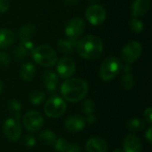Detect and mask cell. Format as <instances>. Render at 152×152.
I'll return each mask as SVG.
<instances>
[{"label": "cell", "mask_w": 152, "mask_h": 152, "mask_svg": "<svg viewBox=\"0 0 152 152\" xmlns=\"http://www.w3.org/2000/svg\"><path fill=\"white\" fill-rule=\"evenodd\" d=\"M60 90L64 100L75 103L80 102L86 96L88 93V85L81 78L69 77L61 84Z\"/></svg>", "instance_id": "6da1fadb"}, {"label": "cell", "mask_w": 152, "mask_h": 152, "mask_svg": "<svg viewBox=\"0 0 152 152\" xmlns=\"http://www.w3.org/2000/svg\"><path fill=\"white\" fill-rule=\"evenodd\" d=\"M76 48L79 56L86 60H93L102 54L103 43L99 37L88 35L77 41Z\"/></svg>", "instance_id": "7a4b0ae2"}, {"label": "cell", "mask_w": 152, "mask_h": 152, "mask_svg": "<svg viewBox=\"0 0 152 152\" xmlns=\"http://www.w3.org/2000/svg\"><path fill=\"white\" fill-rule=\"evenodd\" d=\"M31 55L37 63L44 67H52L57 62L56 53L52 47L45 45L34 47Z\"/></svg>", "instance_id": "3957f363"}, {"label": "cell", "mask_w": 152, "mask_h": 152, "mask_svg": "<svg viewBox=\"0 0 152 152\" xmlns=\"http://www.w3.org/2000/svg\"><path fill=\"white\" fill-rule=\"evenodd\" d=\"M122 63L119 59L115 56L106 58L100 67V77L103 81L113 80L120 72Z\"/></svg>", "instance_id": "277c9868"}, {"label": "cell", "mask_w": 152, "mask_h": 152, "mask_svg": "<svg viewBox=\"0 0 152 152\" xmlns=\"http://www.w3.org/2000/svg\"><path fill=\"white\" fill-rule=\"evenodd\" d=\"M67 110L65 100L60 96L54 95L48 99L44 106L45 114L51 118H58L61 117Z\"/></svg>", "instance_id": "5b68a950"}, {"label": "cell", "mask_w": 152, "mask_h": 152, "mask_svg": "<svg viewBox=\"0 0 152 152\" xmlns=\"http://www.w3.org/2000/svg\"><path fill=\"white\" fill-rule=\"evenodd\" d=\"M3 132L9 141L13 142L19 141L22 134V127L20 120L12 117L5 119L3 124Z\"/></svg>", "instance_id": "8992f818"}, {"label": "cell", "mask_w": 152, "mask_h": 152, "mask_svg": "<svg viewBox=\"0 0 152 152\" xmlns=\"http://www.w3.org/2000/svg\"><path fill=\"white\" fill-rule=\"evenodd\" d=\"M22 118V126L28 132H38L44 126V118L36 110L28 111Z\"/></svg>", "instance_id": "52a82bcc"}, {"label": "cell", "mask_w": 152, "mask_h": 152, "mask_svg": "<svg viewBox=\"0 0 152 152\" xmlns=\"http://www.w3.org/2000/svg\"><path fill=\"white\" fill-rule=\"evenodd\" d=\"M142 47L137 41H131L127 43L122 49L121 57L126 63H133L139 59L142 54Z\"/></svg>", "instance_id": "ba28073f"}, {"label": "cell", "mask_w": 152, "mask_h": 152, "mask_svg": "<svg viewBox=\"0 0 152 152\" xmlns=\"http://www.w3.org/2000/svg\"><path fill=\"white\" fill-rule=\"evenodd\" d=\"M106 11L105 9L99 4H92L86 11V18L88 22L92 25H101L106 20Z\"/></svg>", "instance_id": "9c48e42d"}, {"label": "cell", "mask_w": 152, "mask_h": 152, "mask_svg": "<svg viewBox=\"0 0 152 152\" xmlns=\"http://www.w3.org/2000/svg\"><path fill=\"white\" fill-rule=\"evenodd\" d=\"M86 28V22L80 17L70 19L65 27V34L71 38H77L81 36Z\"/></svg>", "instance_id": "30bf717a"}, {"label": "cell", "mask_w": 152, "mask_h": 152, "mask_svg": "<svg viewBox=\"0 0 152 152\" xmlns=\"http://www.w3.org/2000/svg\"><path fill=\"white\" fill-rule=\"evenodd\" d=\"M57 74L60 77L67 79L71 77L76 70L75 61L69 57H63L57 62Z\"/></svg>", "instance_id": "8fae6325"}, {"label": "cell", "mask_w": 152, "mask_h": 152, "mask_svg": "<svg viewBox=\"0 0 152 152\" xmlns=\"http://www.w3.org/2000/svg\"><path fill=\"white\" fill-rule=\"evenodd\" d=\"M86 120L80 115L69 116L65 120V127L70 133H77L82 131L86 126Z\"/></svg>", "instance_id": "7c38bea8"}, {"label": "cell", "mask_w": 152, "mask_h": 152, "mask_svg": "<svg viewBox=\"0 0 152 152\" xmlns=\"http://www.w3.org/2000/svg\"><path fill=\"white\" fill-rule=\"evenodd\" d=\"M142 150V143L138 136L131 134L126 136L123 142L124 152H141Z\"/></svg>", "instance_id": "4fadbf2b"}, {"label": "cell", "mask_w": 152, "mask_h": 152, "mask_svg": "<svg viewBox=\"0 0 152 152\" xmlns=\"http://www.w3.org/2000/svg\"><path fill=\"white\" fill-rule=\"evenodd\" d=\"M86 150L87 152H107L108 144L106 141L101 137H91L86 142Z\"/></svg>", "instance_id": "5bb4252c"}, {"label": "cell", "mask_w": 152, "mask_h": 152, "mask_svg": "<svg viewBox=\"0 0 152 152\" xmlns=\"http://www.w3.org/2000/svg\"><path fill=\"white\" fill-rule=\"evenodd\" d=\"M151 7V0H134L131 12L134 18H138L146 14Z\"/></svg>", "instance_id": "9a60e30c"}, {"label": "cell", "mask_w": 152, "mask_h": 152, "mask_svg": "<svg viewBox=\"0 0 152 152\" xmlns=\"http://www.w3.org/2000/svg\"><path fill=\"white\" fill-rule=\"evenodd\" d=\"M42 80L49 93H54L56 91L59 84V78L56 73L52 70H46L42 75Z\"/></svg>", "instance_id": "2e32d148"}, {"label": "cell", "mask_w": 152, "mask_h": 152, "mask_svg": "<svg viewBox=\"0 0 152 152\" xmlns=\"http://www.w3.org/2000/svg\"><path fill=\"white\" fill-rule=\"evenodd\" d=\"M34 44L32 41H25L20 42L18 46H16L13 50V55L16 60H23L26 56L31 54L32 50L34 49Z\"/></svg>", "instance_id": "e0dca14e"}, {"label": "cell", "mask_w": 152, "mask_h": 152, "mask_svg": "<svg viewBox=\"0 0 152 152\" xmlns=\"http://www.w3.org/2000/svg\"><path fill=\"white\" fill-rule=\"evenodd\" d=\"M15 42V35L8 28H0V50L10 47Z\"/></svg>", "instance_id": "ac0fdd59"}, {"label": "cell", "mask_w": 152, "mask_h": 152, "mask_svg": "<svg viewBox=\"0 0 152 152\" xmlns=\"http://www.w3.org/2000/svg\"><path fill=\"white\" fill-rule=\"evenodd\" d=\"M77 38H71L69 37L68 39L65 38H61L57 42V49L59 52L62 53H71L74 50V48L77 45Z\"/></svg>", "instance_id": "d6986e66"}, {"label": "cell", "mask_w": 152, "mask_h": 152, "mask_svg": "<svg viewBox=\"0 0 152 152\" xmlns=\"http://www.w3.org/2000/svg\"><path fill=\"white\" fill-rule=\"evenodd\" d=\"M37 33L35 26L31 24H26L20 28L19 30V39L20 42H25V41H32V38L35 37Z\"/></svg>", "instance_id": "ffe728a7"}, {"label": "cell", "mask_w": 152, "mask_h": 152, "mask_svg": "<svg viewBox=\"0 0 152 152\" xmlns=\"http://www.w3.org/2000/svg\"><path fill=\"white\" fill-rule=\"evenodd\" d=\"M36 75V67L31 62H25L20 66V76L24 81H31Z\"/></svg>", "instance_id": "44dd1931"}, {"label": "cell", "mask_w": 152, "mask_h": 152, "mask_svg": "<svg viewBox=\"0 0 152 152\" xmlns=\"http://www.w3.org/2000/svg\"><path fill=\"white\" fill-rule=\"evenodd\" d=\"M7 110L12 115V118L20 120L21 118V104L16 99H12L7 103Z\"/></svg>", "instance_id": "7402d4cb"}, {"label": "cell", "mask_w": 152, "mask_h": 152, "mask_svg": "<svg viewBox=\"0 0 152 152\" xmlns=\"http://www.w3.org/2000/svg\"><path fill=\"white\" fill-rule=\"evenodd\" d=\"M38 139L43 144L46 146H52L54 144L57 137H56V134L52 130L46 129V130L40 132V134H38Z\"/></svg>", "instance_id": "603a6c76"}, {"label": "cell", "mask_w": 152, "mask_h": 152, "mask_svg": "<svg viewBox=\"0 0 152 152\" xmlns=\"http://www.w3.org/2000/svg\"><path fill=\"white\" fill-rule=\"evenodd\" d=\"M126 126H127V128L130 130V131H133V132H138V131H141L143 129L144 127V122L136 118V117H134V118H131L127 123H126Z\"/></svg>", "instance_id": "cb8c5ba5"}, {"label": "cell", "mask_w": 152, "mask_h": 152, "mask_svg": "<svg viewBox=\"0 0 152 152\" xmlns=\"http://www.w3.org/2000/svg\"><path fill=\"white\" fill-rule=\"evenodd\" d=\"M28 100L34 105H40L45 101V94L42 91L35 90L29 94Z\"/></svg>", "instance_id": "d4e9b609"}, {"label": "cell", "mask_w": 152, "mask_h": 152, "mask_svg": "<svg viewBox=\"0 0 152 152\" xmlns=\"http://www.w3.org/2000/svg\"><path fill=\"white\" fill-rule=\"evenodd\" d=\"M121 83L126 90H131L134 86V78L131 73H125L121 77Z\"/></svg>", "instance_id": "484cf974"}, {"label": "cell", "mask_w": 152, "mask_h": 152, "mask_svg": "<svg viewBox=\"0 0 152 152\" xmlns=\"http://www.w3.org/2000/svg\"><path fill=\"white\" fill-rule=\"evenodd\" d=\"M94 102L91 100V99H86L85 100L82 104H81V110L82 111L86 114V115H89V114H93L94 111Z\"/></svg>", "instance_id": "4316f807"}, {"label": "cell", "mask_w": 152, "mask_h": 152, "mask_svg": "<svg viewBox=\"0 0 152 152\" xmlns=\"http://www.w3.org/2000/svg\"><path fill=\"white\" fill-rule=\"evenodd\" d=\"M143 23L141 20H139L138 18H133L130 20V28L136 34L141 33L143 30Z\"/></svg>", "instance_id": "83f0119b"}, {"label": "cell", "mask_w": 152, "mask_h": 152, "mask_svg": "<svg viewBox=\"0 0 152 152\" xmlns=\"http://www.w3.org/2000/svg\"><path fill=\"white\" fill-rule=\"evenodd\" d=\"M69 144V142L63 138V137H60V138H57L55 142H54V149L57 151L58 152H63L65 151V149L67 148Z\"/></svg>", "instance_id": "f1b7e54d"}, {"label": "cell", "mask_w": 152, "mask_h": 152, "mask_svg": "<svg viewBox=\"0 0 152 152\" xmlns=\"http://www.w3.org/2000/svg\"><path fill=\"white\" fill-rule=\"evenodd\" d=\"M11 62V57L10 55L3 51H0V66L7 67L10 65Z\"/></svg>", "instance_id": "f546056e"}, {"label": "cell", "mask_w": 152, "mask_h": 152, "mask_svg": "<svg viewBox=\"0 0 152 152\" xmlns=\"http://www.w3.org/2000/svg\"><path fill=\"white\" fill-rule=\"evenodd\" d=\"M24 144L26 145L27 148H33L35 145H36V138L34 135H32L31 134H27L25 137H24V141H23Z\"/></svg>", "instance_id": "4dcf8cb0"}, {"label": "cell", "mask_w": 152, "mask_h": 152, "mask_svg": "<svg viewBox=\"0 0 152 152\" xmlns=\"http://www.w3.org/2000/svg\"><path fill=\"white\" fill-rule=\"evenodd\" d=\"M63 152H81V149L78 144L74 142H69L67 148Z\"/></svg>", "instance_id": "1f68e13d"}, {"label": "cell", "mask_w": 152, "mask_h": 152, "mask_svg": "<svg viewBox=\"0 0 152 152\" xmlns=\"http://www.w3.org/2000/svg\"><path fill=\"white\" fill-rule=\"evenodd\" d=\"M143 116H144V118H145L146 122H147L149 125H151L152 124V109L151 108V107L147 108V109L144 110Z\"/></svg>", "instance_id": "d6a6232c"}, {"label": "cell", "mask_w": 152, "mask_h": 152, "mask_svg": "<svg viewBox=\"0 0 152 152\" xmlns=\"http://www.w3.org/2000/svg\"><path fill=\"white\" fill-rule=\"evenodd\" d=\"M10 8V2L8 0H0V13L7 12Z\"/></svg>", "instance_id": "836d02e7"}, {"label": "cell", "mask_w": 152, "mask_h": 152, "mask_svg": "<svg viewBox=\"0 0 152 152\" xmlns=\"http://www.w3.org/2000/svg\"><path fill=\"white\" fill-rule=\"evenodd\" d=\"M85 120H86V123H88L89 125H93L96 122L97 118L94 114H89V115H86V118H85Z\"/></svg>", "instance_id": "e575fe53"}, {"label": "cell", "mask_w": 152, "mask_h": 152, "mask_svg": "<svg viewBox=\"0 0 152 152\" xmlns=\"http://www.w3.org/2000/svg\"><path fill=\"white\" fill-rule=\"evenodd\" d=\"M144 136H145L146 140H147L150 143H151L152 142V127L151 126H150V127L147 129V131L145 132Z\"/></svg>", "instance_id": "d590c367"}, {"label": "cell", "mask_w": 152, "mask_h": 152, "mask_svg": "<svg viewBox=\"0 0 152 152\" xmlns=\"http://www.w3.org/2000/svg\"><path fill=\"white\" fill-rule=\"evenodd\" d=\"M121 69L125 73H131V71H132V66L129 63H126L125 65H122Z\"/></svg>", "instance_id": "8d00e7d4"}, {"label": "cell", "mask_w": 152, "mask_h": 152, "mask_svg": "<svg viewBox=\"0 0 152 152\" xmlns=\"http://www.w3.org/2000/svg\"><path fill=\"white\" fill-rule=\"evenodd\" d=\"M78 1L79 0H64V3L69 6H73V5L77 4Z\"/></svg>", "instance_id": "74e56055"}, {"label": "cell", "mask_w": 152, "mask_h": 152, "mask_svg": "<svg viewBox=\"0 0 152 152\" xmlns=\"http://www.w3.org/2000/svg\"><path fill=\"white\" fill-rule=\"evenodd\" d=\"M3 90H4V83L2 80H0V94L2 93Z\"/></svg>", "instance_id": "f35d334b"}, {"label": "cell", "mask_w": 152, "mask_h": 152, "mask_svg": "<svg viewBox=\"0 0 152 152\" xmlns=\"http://www.w3.org/2000/svg\"><path fill=\"white\" fill-rule=\"evenodd\" d=\"M113 152H124L123 150H121V149H116V150H114Z\"/></svg>", "instance_id": "ab89813d"}, {"label": "cell", "mask_w": 152, "mask_h": 152, "mask_svg": "<svg viewBox=\"0 0 152 152\" xmlns=\"http://www.w3.org/2000/svg\"><path fill=\"white\" fill-rule=\"evenodd\" d=\"M87 1H89V2H93V3H94V2H96L97 0H87Z\"/></svg>", "instance_id": "60d3db41"}]
</instances>
